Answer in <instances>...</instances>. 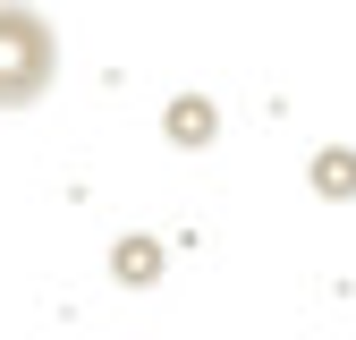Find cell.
Wrapping results in <instances>:
<instances>
[{
  "label": "cell",
  "instance_id": "6da1fadb",
  "mask_svg": "<svg viewBox=\"0 0 356 340\" xmlns=\"http://www.w3.org/2000/svg\"><path fill=\"white\" fill-rule=\"evenodd\" d=\"M60 77V34L42 9H26V0H0V111H26L51 94Z\"/></svg>",
  "mask_w": 356,
  "mask_h": 340
},
{
  "label": "cell",
  "instance_id": "7a4b0ae2",
  "mask_svg": "<svg viewBox=\"0 0 356 340\" xmlns=\"http://www.w3.org/2000/svg\"><path fill=\"white\" fill-rule=\"evenodd\" d=\"M170 145H212V102L204 94H187V102H170Z\"/></svg>",
  "mask_w": 356,
  "mask_h": 340
},
{
  "label": "cell",
  "instance_id": "3957f363",
  "mask_svg": "<svg viewBox=\"0 0 356 340\" xmlns=\"http://www.w3.org/2000/svg\"><path fill=\"white\" fill-rule=\"evenodd\" d=\"M111 264H119L127 289H145V281L161 272V247H153V238H119V247H111Z\"/></svg>",
  "mask_w": 356,
  "mask_h": 340
},
{
  "label": "cell",
  "instance_id": "277c9868",
  "mask_svg": "<svg viewBox=\"0 0 356 340\" xmlns=\"http://www.w3.org/2000/svg\"><path fill=\"white\" fill-rule=\"evenodd\" d=\"M314 187L323 196H356V153H323L314 162Z\"/></svg>",
  "mask_w": 356,
  "mask_h": 340
}]
</instances>
